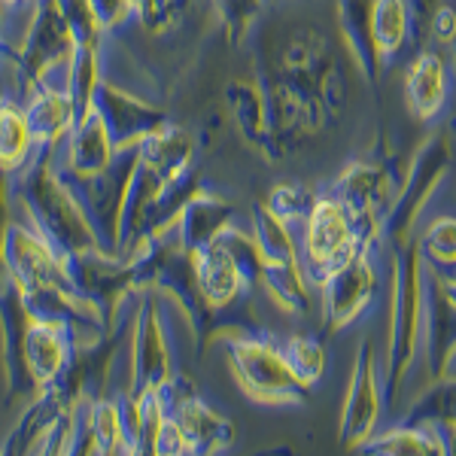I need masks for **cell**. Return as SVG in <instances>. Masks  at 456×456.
Returning a JSON list of instances; mask_svg holds the SVG:
<instances>
[{
    "label": "cell",
    "mask_w": 456,
    "mask_h": 456,
    "mask_svg": "<svg viewBox=\"0 0 456 456\" xmlns=\"http://www.w3.org/2000/svg\"><path fill=\"white\" fill-rule=\"evenodd\" d=\"M58 146L61 141L37 146L28 165L16 171L12 192H16L28 223L53 244L61 259H68V256L86 253V249H98V244H94L92 228H88L79 204L73 201L70 189L58 176Z\"/></svg>",
    "instance_id": "cell-1"
},
{
    "label": "cell",
    "mask_w": 456,
    "mask_h": 456,
    "mask_svg": "<svg viewBox=\"0 0 456 456\" xmlns=\"http://www.w3.org/2000/svg\"><path fill=\"white\" fill-rule=\"evenodd\" d=\"M213 341L223 344L238 387L253 402L262 404H301L307 387L298 384L289 362L283 356V347L271 338L249 329H216Z\"/></svg>",
    "instance_id": "cell-2"
},
{
    "label": "cell",
    "mask_w": 456,
    "mask_h": 456,
    "mask_svg": "<svg viewBox=\"0 0 456 456\" xmlns=\"http://www.w3.org/2000/svg\"><path fill=\"white\" fill-rule=\"evenodd\" d=\"M58 152H61V146H58ZM55 165H58V176L70 189L73 201L83 210L98 249L107 256H119L122 213H125V201H128L131 176H134L137 167V146L119 150L116 159L98 174H73L61 161V156L55 159Z\"/></svg>",
    "instance_id": "cell-3"
},
{
    "label": "cell",
    "mask_w": 456,
    "mask_h": 456,
    "mask_svg": "<svg viewBox=\"0 0 456 456\" xmlns=\"http://www.w3.org/2000/svg\"><path fill=\"white\" fill-rule=\"evenodd\" d=\"M423 311H426V262L420 249L399 247L395 256V298H393V326H389V353H387V389L395 399L404 374H408L414 353L423 338Z\"/></svg>",
    "instance_id": "cell-4"
},
{
    "label": "cell",
    "mask_w": 456,
    "mask_h": 456,
    "mask_svg": "<svg viewBox=\"0 0 456 456\" xmlns=\"http://www.w3.org/2000/svg\"><path fill=\"white\" fill-rule=\"evenodd\" d=\"M296 240L301 265H305V274L314 283V289H320V283L341 268L350 256L365 249L347 208L335 195L316 198L311 216L296 228Z\"/></svg>",
    "instance_id": "cell-5"
},
{
    "label": "cell",
    "mask_w": 456,
    "mask_h": 456,
    "mask_svg": "<svg viewBox=\"0 0 456 456\" xmlns=\"http://www.w3.org/2000/svg\"><path fill=\"white\" fill-rule=\"evenodd\" d=\"M73 53H77V40L58 10V0H31V21H28L19 49L12 53V64L21 79V94L28 98L43 79L68 73Z\"/></svg>",
    "instance_id": "cell-6"
},
{
    "label": "cell",
    "mask_w": 456,
    "mask_h": 456,
    "mask_svg": "<svg viewBox=\"0 0 456 456\" xmlns=\"http://www.w3.org/2000/svg\"><path fill=\"white\" fill-rule=\"evenodd\" d=\"M64 274H68L73 292L101 316L107 329L116 326L125 298L137 292L134 281H131V262L122 259V256H107L101 249L68 256Z\"/></svg>",
    "instance_id": "cell-7"
},
{
    "label": "cell",
    "mask_w": 456,
    "mask_h": 456,
    "mask_svg": "<svg viewBox=\"0 0 456 456\" xmlns=\"http://www.w3.org/2000/svg\"><path fill=\"white\" fill-rule=\"evenodd\" d=\"M171 347H167L165 322H161V307L152 289H141L137 301L134 329H131V380L128 389L134 399L156 393L174 378Z\"/></svg>",
    "instance_id": "cell-8"
},
{
    "label": "cell",
    "mask_w": 456,
    "mask_h": 456,
    "mask_svg": "<svg viewBox=\"0 0 456 456\" xmlns=\"http://www.w3.org/2000/svg\"><path fill=\"white\" fill-rule=\"evenodd\" d=\"M159 395H161V402H165L167 417H171L183 429V436H186L189 453L192 456L219 453L234 444L232 420L219 414V411H213L210 404L198 395L192 380H186L183 374H174V378L159 389Z\"/></svg>",
    "instance_id": "cell-9"
},
{
    "label": "cell",
    "mask_w": 456,
    "mask_h": 456,
    "mask_svg": "<svg viewBox=\"0 0 456 456\" xmlns=\"http://www.w3.org/2000/svg\"><path fill=\"white\" fill-rule=\"evenodd\" d=\"M378 298V268H374V247L359 249L347 262L320 283V307L329 329L341 332L365 316Z\"/></svg>",
    "instance_id": "cell-10"
},
{
    "label": "cell",
    "mask_w": 456,
    "mask_h": 456,
    "mask_svg": "<svg viewBox=\"0 0 456 456\" xmlns=\"http://www.w3.org/2000/svg\"><path fill=\"white\" fill-rule=\"evenodd\" d=\"M31 326V314L25 307L19 283L0 262V344H4V380H6V404L16 399L37 395V380L25 362V335Z\"/></svg>",
    "instance_id": "cell-11"
},
{
    "label": "cell",
    "mask_w": 456,
    "mask_h": 456,
    "mask_svg": "<svg viewBox=\"0 0 456 456\" xmlns=\"http://www.w3.org/2000/svg\"><path fill=\"white\" fill-rule=\"evenodd\" d=\"M380 411H384V395H380L378 350H374L371 341H362V347L356 353V365H353L347 399H344V411H341L344 444L362 451V447L378 436Z\"/></svg>",
    "instance_id": "cell-12"
},
{
    "label": "cell",
    "mask_w": 456,
    "mask_h": 456,
    "mask_svg": "<svg viewBox=\"0 0 456 456\" xmlns=\"http://www.w3.org/2000/svg\"><path fill=\"white\" fill-rule=\"evenodd\" d=\"M79 399H83V395L73 389V384L64 374H58L53 384L40 387L37 395H31V402H28L25 414L19 417L16 429L6 436L4 447H0V456L37 453L49 432L55 429V423L61 420V417H68L70 411L77 408Z\"/></svg>",
    "instance_id": "cell-13"
},
{
    "label": "cell",
    "mask_w": 456,
    "mask_h": 456,
    "mask_svg": "<svg viewBox=\"0 0 456 456\" xmlns=\"http://www.w3.org/2000/svg\"><path fill=\"white\" fill-rule=\"evenodd\" d=\"M0 262L10 271L12 281L19 283L21 292L34 289V286L68 281V274H64V259L28 219H21V223L12 219L10 232H6V240H4Z\"/></svg>",
    "instance_id": "cell-14"
},
{
    "label": "cell",
    "mask_w": 456,
    "mask_h": 456,
    "mask_svg": "<svg viewBox=\"0 0 456 456\" xmlns=\"http://www.w3.org/2000/svg\"><path fill=\"white\" fill-rule=\"evenodd\" d=\"M94 110H98L101 119H104L116 150H131V146L141 143L146 134H152L159 125L167 122L165 110L137 98V94H131L128 88L116 86L107 73H104V79H101L98 92H94Z\"/></svg>",
    "instance_id": "cell-15"
},
{
    "label": "cell",
    "mask_w": 456,
    "mask_h": 456,
    "mask_svg": "<svg viewBox=\"0 0 456 456\" xmlns=\"http://www.w3.org/2000/svg\"><path fill=\"white\" fill-rule=\"evenodd\" d=\"M451 98V68L438 49H420L404 70V101L420 122H436Z\"/></svg>",
    "instance_id": "cell-16"
},
{
    "label": "cell",
    "mask_w": 456,
    "mask_h": 456,
    "mask_svg": "<svg viewBox=\"0 0 456 456\" xmlns=\"http://www.w3.org/2000/svg\"><path fill=\"white\" fill-rule=\"evenodd\" d=\"M21 110H25V119L34 131L37 146L64 141L77 125V107H73L64 79H43L25 98Z\"/></svg>",
    "instance_id": "cell-17"
},
{
    "label": "cell",
    "mask_w": 456,
    "mask_h": 456,
    "mask_svg": "<svg viewBox=\"0 0 456 456\" xmlns=\"http://www.w3.org/2000/svg\"><path fill=\"white\" fill-rule=\"evenodd\" d=\"M192 262H195L198 289H201V296L210 305L213 314H223L238 298H244V292L249 289L238 262L232 259V253L219 240L192 249Z\"/></svg>",
    "instance_id": "cell-18"
},
{
    "label": "cell",
    "mask_w": 456,
    "mask_h": 456,
    "mask_svg": "<svg viewBox=\"0 0 456 456\" xmlns=\"http://www.w3.org/2000/svg\"><path fill=\"white\" fill-rule=\"evenodd\" d=\"M116 152L119 150L113 146V137H110L104 119H101L98 110H92L70 128V134L61 141L58 156L73 174H98L116 159Z\"/></svg>",
    "instance_id": "cell-19"
},
{
    "label": "cell",
    "mask_w": 456,
    "mask_h": 456,
    "mask_svg": "<svg viewBox=\"0 0 456 456\" xmlns=\"http://www.w3.org/2000/svg\"><path fill=\"white\" fill-rule=\"evenodd\" d=\"M73 338L64 329L53 326V322H40L31 320L25 335V362L31 378L37 380V387H46L68 369V362L73 359Z\"/></svg>",
    "instance_id": "cell-20"
},
{
    "label": "cell",
    "mask_w": 456,
    "mask_h": 456,
    "mask_svg": "<svg viewBox=\"0 0 456 456\" xmlns=\"http://www.w3.org/2000/svg\"><path fill=\"white\" fill-rule=\"evenodd\" d=\"M414 0H374L371 4V46L380 68L395 61L411 43Z\"/></svg>",
    "instance_id": "cell-21"
},
{
    "label": "cell",
    "mask_w": 456,
    "mask_h": 456,
    "mask_svg": "<svg viewBox=\"0 0 456 456\" xmlns=\"http://www.w3.org/2000/svg\"><path fill=\"white\" fill-rule=\"evenodd\" d=\"M228 225H234V208L228 201L208 192H198L192 201L186 204L180 223H176V238L180 244L192 253L198 247H208Z\"/></svg>",
    "instance_id": "cell-22"
},
{
    "label": "cell",
    "mask_w": 456,
    "mask_h": 456,
    "mask_svg": "<svg viewBox=\"0 0 456 456\" xmlns=\"http://www.w3.org/2000/svg\"><path fill=\"white\" fill-rule=\"evenodd\" d=\"M137 159L143 165L156 167L159 174L176 176L189 171V167H195V141L186 128L165 122L137 143Z\"/></svg>",
    "instance_id": "cell-23"
},
{
    "label": "cell",
    "mask_w": 456,
    "mask_h": 456,
    "mask_svg": "<svg viewBox=\"0 0 456 456\" xmlns=\"http://www.w3.org/2000/svg\"><path fill=\"white\" fill-rule=\"evenodd\" d=\"M225 98L232 107L234 125L244 134V141L265 146L268 152H274L271 146V128H268V104H265V88L256 83H228L225 86Z\"/></svg>",
    "instance_id": "cell-24"
},
{
    "label": "cell",
    "mask_w": 456,
    "mask_h": 456,
    "mask_svg": "<svg viewBox=\"0 0 456 456\" xmlns=\"http://www.w3.org/2000/svg\"><path fill=\"white\" fill-rule=\"evenodd\" d=\"M365 453H408V456H429V453H447V438L436 426H417L404 423L395 429H387L384 436H374L362 447Z\"/></svg>",
    "instance_id": "cell-25"
},
{
    "label": "cell",
    "mask_w": 456,
    "mask_h": 456,
    "mask_svg": "<svg viewBox=\"0 0 456 456\" xmlns=\"http://www.w3.org/2000/svg\"><path fill=\"white\" fill-rule=\"evenodd\" d=\"M37 141L34 131L25 119V110L16 107L12 101L0 104V167L10 174L21 171L28 159L34 156Z\"/></svg>",
    "instance_id": "cell-26"
},
{
    "label": "cell",
    "mask_w": 456,
    "mask_h": 456,
    "mask_svg": "<svg viewBox=\"0 0 456 456\" xmlns=\"http://www.w3.org/2000/svg\"><path fill=\"white\" fill-rule=\"evenodd\" d=\"M104 79V58L101 46H77L68 70V92L77 107V122L94 110V92Z\"/></svg>",
    "instance_id": "cell-27"
},
{
    "label": "cell",
    "mask_w": 456,
    "mask_h": 456,
    "mask_svg": "<svg viewBox=\"0 0 456 456\" xmlns=\"http://www.w3.org/2000/svg\"><path fill=\"white\" fill-rule=\"evenodd\" d=\"M281 347H283L286 362H289V369L298 378L301 387L311 389L314 384H320L322 374H326V365H329L326 347L320 344V338H314V335H289L281 344Z\"/></svg>",
    "instance_id": "cell-28"
},
{
    "label": "cell",
    "mask_w": 456,
    "mask_h": 456,
    "mask_svg": "<svg viewBox=\"0 0 456 456\" xmlns=\"http://www.w3.org/2000/svg\"><path fill=\"white\" fill-rule=\"evenodd\" d=\"M92 426L98 436V447L104 456H122L131 453L128 438H125L122 426V411H119V395H101L92 402Z\"/></svg>",
    "instance_id": "cell-29"
},
{
    "label": "cell",
    "mask_w": 456,
    "mask_h": 456,
    "mask_svg": "<svg viewBox=\"0 0 456 456\" xmlns=\"http://www.w3.org/2000/svg\"><path fill=\"white\" fill-rule=\"evenodd\" d=\"M316 195L311 186H301V183H283V186H274L265 201V208L274 213L277 219H283L286 225L298 228L311 216L314 204H316Z\"/></svg>",
    "instance_id": "cell-30"
},
{
    "label": "cell",
    "mask_w": 456,
    "mask_h": 456,
    "mask_svg": "<svg viewBox=\"0 0 456 456\" xmlns=\"http://www.w3.org/2000/svg\"><path fill=\"white\" fill-rule=\"evenodd\" d=\"M420 256L432 268L456 265V216H438L426 225L420 240Z\"/></svg>",
    "instance_id": "cell-31"
},
{
    "label": "cell",
    "mask_w": 456,
    "mask_h": 456,
    "mask_svg": "<svg viewBox=\"0 0 456 456\" xmlns=\"http://www.w3.org/2000/svg\"><path fill=\"white\" fill-rule=\"evenodd\" d=\"M58 10H61L64 21H68L77 46H101L107 31L101 28V19L94 12L92 0H58Z\"/></svg>",
    "instance_id": "cell-32"
},
{
    "label": "cell",
    "mask_w": 456,
    "mask_h": 456,
    "mask_svg": "<svg viewBox=\"0 0 456 456\" xmlns=\"http://www.w3.org/2000/svg\"><path fill=\"white\" fill-rule=\"evenodd\" d=\"M265 4H268V0H213V12L223 21L228 37L240 40V37L253 28V21L259 19Z\"/></svg>",
    "instance_id": "cell-33"
},
{
    "label": "cell",
    "mask_w": 456,
    "mask_h": 456,
    "mask_svg": "<svg viewBox=\"0 0 456 456\" xmlns=\"http://www.w3.org/2000/svg\"><path fill=\"white\" fill-rule=\"evenodd\" d=\"M92 402L94 399H79L73 408V432H70V456H98V436L92 426Z\"/></svg>",
    "instance_id": "cell-34"
},
{
    "label": "cell",
    "mask_w": 456,
    "mask_h": 456,
    "mask_svg": "<svg viewBox=\"0 0 456 456\" xmlns=\"http://www.w3.org/2000/svg\"><path fill=\"white\" fill-rule=\"evenodd\" d=\"M94 12L101 19V28L107 34H116L134 19V0H92Z\"/></svg>",
    "instance_id": "cell-35"
},
{
    "label": "cell",
    "mask_w": 456,
    "mask_h": 456,
    "mask_svg": "<svg viewBox=\"0 0 456 456\" xmlns=\"http://www.w3.org/2000/svg\"><path fill=\"white\" fill-rule=\"evenodd\" d=\"M429 34H432V40L441 43V46H451L456 40V6L441 4L438 10H432Z\"/></svg>",
    "instance_id": "cell-36"
},
{
    "label": "cell",
    "mask_w": 456,
    "mask_h": 456,
    "mask_svg": "<svg viewBox=\"0 0 456 456\" xmlns=\"http://www.w3.org/2000/svg\"><path fill=\"white\" fill-rule=\"evenodd\" d=\"M10 192H12V174L0 167V253H4L6 232L12 225V210H10Z\"/></svg>",
    "instance_id": "cell-37"
},
{
    "label": "cell",
    "mask_w": 456,
    "mask_h": 456,
    "mask_svg": "<svg viewBox=\"0 0 456 456\" xmlns=\"http://www.w3.org/2000/svg\"><path fill=\"white\" fill-rule=\"evenodd\" d=\"M10 12H12V6L6 4V0H0V43H4V49H6V53H10V46H6L4 34H6V19H10Z\"/></svg>",
    "instance_id": "cell-38"
},
{
    "label": "cell",
    "mask_w": 456,
    "mask_h": 456,
    "mask_svg": "<svg viewBox=\"0 0 456 456\" xmlns=\"http://www.w3.org/2000/svg\"><path fill=\"white\" fill-rule=\"evenodd\" d=\"M6 4H10L12 10H16V6H21V4H31V0H6Z\"/></svg>",
    "instance_id": "cell-39"
},
{
    "label": "cell",
    "mask_w": 456,
    "mask_h": 456,
    "mask_svg": "<svg viewBox=\"0 0 456 456\" xmlns=\"http://www.w3.org/2000/svg\"><path fill=\"white\" fill-rule=\"evenodd\" d=\"M6 53V49H4V43H0V55H4Z\"/></svg>",
    "instance_id": "cell-40"
},
{
    "label": "cell",
    "mask_w": 456,
    "mask_h": 456,
    "mask_svg": "<svg viewBox=\"0 0 456 456\" xmlns=\"http://www.w3.org/2000/svg\"><path fill=\"white\" fill-rule=\"evenodd\" d=\"M268 4H271V0H268Z\"/></svg>",
    "instance_id": "cell-41"
}]
</instances>
